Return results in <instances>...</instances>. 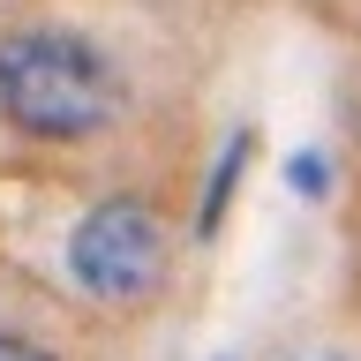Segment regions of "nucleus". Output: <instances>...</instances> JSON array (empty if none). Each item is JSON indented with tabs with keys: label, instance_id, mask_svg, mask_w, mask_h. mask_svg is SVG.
Here are the masks:
<instances>
[{
	"label": "nucleus",
	"instance_id": "nucleus-2",
	"mask_svg": "<svg viewBox=\"0 0 361 361\" xmlns=\"http://www.w3.org/2000/svg\"><path fill=\"white\" fill-rule=\"evenodd\" d=\"M166 256H173V233L143 196H106L68 226V279L106 309H143L166 286Z\"/></svg>",
	"mask_w": 361,
	"mask_h": 361
},
{
	"label": "nucleus",
	"instance_id": "nucleus-5",
	"mask_svg": "<svg viewBox=\"0 0 361 361\" xmlns=\"http://www.w3.org/2000/svg\"><path fill=\"white\" fill-rule=\"evenodd\" d=\"M0 361H53V354L30 346V338H16V331H0Z\"/></svg>",
	"mask_w": 361,
	"mask_h": 361
},
{
	"label": "nucleus",
	"instance_id": "nucleus-4",
	"mask_svg": "<svg viewBox=\"0 0 361 361\" xmlns=\"http://www.w3.org/2000/svg\"><path fill=\"white\" fill-rule=\"evenodd\" d=\"M286 180H293V196H324V158H293V166H286Z\"/></svg>",
	"mask_w": 361,
	"mask_h": 361
},
{
	"label": "nucleus",
	"instance_id": "nucleus-6",
	"mask_svg": "<svg viewBox=\"0 0 361 361\" xmlns=\"http://www.w3.org/2000/svg\"><path fill=\"white\" fill-rule=\"evenodd\" d=\"M301 361H346V354H301Z\"/></svg>",
	"mask_w": 361,
	"mask_h": 361
},
{
	"label": "nucleus",
	"instance_id": "nucleus-3",
	"mask_svg": "<svg viewBox=\"0 0 361 361\" xmlns=\"http://www.w3.org/2000/svg\"><path fill=\"white\" fill-rule=\"evenodd\" d=\"M248 151H256V135H233V143L219 151V166H211V196H203V211H196V241H211V233H219L226 203H233V188H241V166H248Z\"/></svg>",
	"mask_w": 361,
	"mask_h": 361
},
{
	"label": "nucleus",
	"instance_id": "nucleus-1",
	"mask_svg": "<svg viewBox=\"0 0 361 361\" xmlns=\"http://www.w3.org/2000/svg\"><path fill=\"white\" fill-rule=\"evenodd\" d=\"M128 113V83L106 45L75 30H16L0 38V121L30 143H90Z\"/></svg>",
	"mask_w": 361,
	"mask_h": 361
}]
</instances>
